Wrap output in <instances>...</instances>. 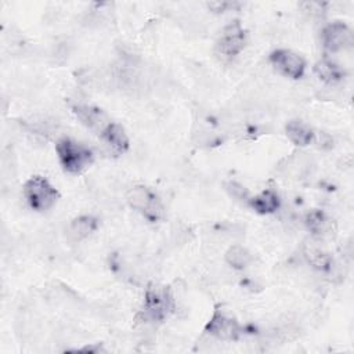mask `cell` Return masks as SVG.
Returning a JSON list of instances; mask_svg holds the SVG:
<instances>
[{
    "label": "cell",
    "mask_w": 354,
    "mask_h": 354,
    "mask_svg": "<svg viewBox=\"0 0 354 354\" xmlns=\"http://www.w3.org/2000/svg\"><path fill=\"white\" fill-rule=\"evenodd\" d=\"M176 308L174 296L169 286L149 285L144 295L141 315L145 322L160 324L166 321Z\"/></svg>",
    "instance_id": "6da1fadb"
},
{
    "label": "cell",
    "mask_w": 354,
    "mask_h": 354,
    "mask_svg": "<svg viewBox=\"0 0 354 354\" xmlns=\"http://www.w3.org/2000/svg\"><path fill=\"white\" fill-rule=\"evenodd\" d=\"M246 41H248L246 30L242 28L239 21H232L221 29L216 40V50L224 58L231 59L243 51Z\"/></svg>",
    "instance_id": "5b68a950"
},
{
    "label": "cell",
    "mask_w": 354,
    "mask_h": 354,
    "mask_svg": "<svg viewBox=\"0 0 354 354\" xmlns=\"http://www.w3.org/2000/svg\"><path fill=\"white\" fill-rule=\"evenodd\" d=\"M321 40L322 46L326 51L329 53H339V51H346L353 47L354 43V35L351 28L342 22V21H335L328 24L321 33Z\"/></svg>",
    "instance_id": "ba28073f"
},
{
    "label": "cell",
    "mask_w": 354,
    "mask_h": 354,
    "mask_svg": "<svg viewBox=\"0 0 354 354\" xmlns=\"http://www.w3.org/2000/svg\"><path fill=\"white\" fill-rule=\"evenodd\" d=\"M126 202L133 210L142 214V217L151 223H156L163 217V205L159 196L147 185L137 184L129 188Z\"/></svg>",
    "instance_id": "3957f363"
},
{
    "label": "cell",
    "mask_w": 354,
    "mask_h": 354,
    "mask_svg": "<svg viewBox=\"0 0 354 354\" xmlns=\"http://www.w3.org/2000/svg\"><path fill=\"white\" fill-rule=\"evenodd\" d=\"M55 152L61 167L68 174L83 173L94 160V155L88 147L69 137H64L57 141Z\"/></svg>",
    "instance_id": "7a4b0ae2"
},
{
    "label": "cell",
    "mask_w": 354,
    "mask_h": 354,
    "mask_svg": "<svg viewBox=\"0 0 354 354\" xmlns=\"http://www.w3.org/2000/svg\"><path fill=\"white\" fill-rule=\"evenodd\" d=\"M248 205L259 214H271L279 209V195L272 188H266L253 198H249Z\"/></svg>",
    "instance_id": "5bb4252c"
},
{
    "label": "cell",
    "mask_w": 354,
    "mask_h": 354,
    "mask_svg": "<svg viewBox=\"0 0 354 354\" xmlns=\"http://www.w3.org/2000/svg\"><path fill=\"white\" fill-rule=\"evenodd\" d=\"M225 263L231 266L234 270H243L252 263V253L239 243L230 246L224 254Z\"/></svg>",
    "instance_id": "2e32d148"
},
{
    "label": "cell",
    "mask_w": 354,
    "mask_h": 354,
    "mask_svg": "<svg viewBox=\"0 0 354 354\" xmlns=\"http://www.w3.org/2000/svg\"><path fill=\"white\" fill-rule=\"evenodd\" d=\"M97 228H98L97 218L88 214H83L73 218L69 223L66 232L72 241L80 242L83 239H87L91 234H94Z\"/></svg>",
    "instance_id": "9a60e30c"
},
{
    "label": "cell",
    "mask_w": 354,
    "mask_h": 354,
    "mask_svg": "<svg viewBox=\"0 0 354 354\" xmlns=\"http://www.w3.org/2000/svg\"><path fill=\"white\" fill-rule=\"evenodd\" d=\"M271 66L285 77L300 79L306 71L304 58L289 48H277L270 54Z\"/></svg>",
    "instance_id": "52a82bcc"
},
{
    "label": "cell",
    "mask_w": 354,
    "mask_h": 354,
    "mask_svg": "<svg viewBox=\"0 0 354 354\" xmlns=\"http://www.w3.org/2000/svg\"><path fill=\"white\" fill-rule=\"evenodd\" d=\"M72 112L83 126H86L87 129H90L91 131L100 136L111 123L108 115L101 108L94 105L76 104L72 106Z\"/></svg>",
    "instance_id": "9c48e42d"
},
{
    "label": "cell",
    "mask_w": 354,
    "mask_h": 354,
    "mask_svg": "<svg viewBox=\"0 0 354 354\" xmlns=\"http://www.w3.org/2000/svg\"><path fill=\"white\" fill-rule=\"evenodd\" d=\"M285 134L288 140L297 147H307L315 138V133L310 127V124L300 119L289 120L285 126Z\"/></svg>",
    "instance_id": "4fadbf2b"
},
{
    "label": "cell",
    "mask_w": 354,
    "mask_h": 354,
    "mask_svg": "<svg viewBox=\"0 0 354 354\" xmlns=\"http://www.w3.org/2000/svg\"><path fill=\"white\" fill-rule=\"evenodd\" d=\"M24 196L36 212L51 209L59 199L58 189L43 176H32L24 184Z\"/></svg>",
    "instance_id": "277c9868"
},
{
    "label": "cell",
    "mask_w": 354,
    "mask_h": 354,
    "mask_svg": "<svg viewBox=\"0 0 354 354\" xmlns=\"http://www.w3.org/2000/svg\"><path fill=\"white\" fill-rule=\"evenodd\" d=\"M303 256L307 260V263L318 271L326 272L332 270V264H333L332 256L317 242H313V241L307 242L303 246Z\"/></svg>",
    "instance_id": "8fae6325"
},
{
    "label": "cell",
    "mask_w": 354,
    "mask_h": 354,
    "mask_svg": "<svg viewBox=\"0 0 354 354\" xmlns=\"http://www.w3.org/2000/svg\"><path fill=\"white\" fill-rule=\"evenodd\" d=\"M205 332L221 342H235L241 335L238 319L223 308H216L205 326Z\"/></svg>",
    "instance_id": "8992f818"
},
{
    "label": "cell",
    "mask_w": 354,
    "mask_h": 354,
    "mask_svg": "<svg viewBox=\"0 0 354 354\" xmlns=\"http://www.w3.org/2000/svg\"><path fill=\"white\" fill-rule=\"evenodd\" d=\"M304 225L317 238H328L335 232L333 221L322 210H310L304 216Z\"/></svg>",
    "instance_id": "30bf717a"
},
{
    "label": "cell",
    "mask_w": 354,
    "mask_h": 354,
    "mask_svg": "<svg viewBox=\"0 0 354 354\" xmlns=\"http://www.w3.org/2000/svg\"><path fill=\"white\" fill-rule=\"evenodd\" d=\"M101 137L115 153H124L129 149V145H130L129 136L124 127L116 122H111L106 126V129L101 133Z\"/></svg>",
    "instance_id": "7c38bea8"
},
{
    "label": "cell",
    "mask_w": 354,
    "mask_h": 354,
    "mask_svg": "<svg viewBox=\"0 0 354 354\" xmlns=\"http://www.w3.org/2000/svg\"><path fill=\"white\" fill-rule=\"evenodd\" d=\"M317 76L328 83V84H335L337 82H340L344 76V71L335 62L332 61H328V59H324V61H319L315 68H314Z\"/></svg>",
    "instance_id": "e0dca14e"
},
{
    "label": "cell",
    "mask_w": 354,
    "mask_h": 354,
    "mask_svg": "<svg viewBox=\"0 0 354 354\" xmlns=\"http://www.w3.org/2000/svg\"><path fill=\"white\" fill-rule=\"evenodd\" d=\"M225 191L228 192L230 196H232L236 201H246L248 202L249 198H250L249 191L236 181H228L225 184Z\"/></svg>",
    "instance_id": "ac0fdd59"
}]
</instances>
